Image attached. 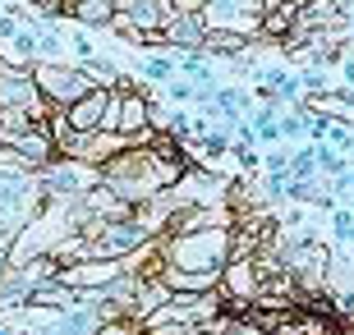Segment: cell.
Here are the masks:
<instances>
[{
  "mask_svg": "<svg viewBox=\"0 0 354 335\" xmlns=\"http://www.w3.org/2000/svg\"><path fill=\"white\" fill-rule=\"evenodd\" d=\"M74 55H79V60H97V55H92V37H88V32H74Z\"/></svg>",
  "mask_w": 354,
  "mask_h": 335,
  "instance_id": "cell-22",
  "label": "cell"
},
{
  "mask_svg": "<svg viewBox=\"0 0 354 335\" xmlns=\"http://www.w3.org/2000/svg\"><path fill=\"white\" fill-rule=\"evenodd\" d=\"M221 335H272V331H267V322H258V312H253V317H244V322H239V317L225 322Z\"/></svg>",
  "mask_w": 354,
  "mask_h": 335,
  "instance_id": "cell-19",
  "label": "cell"
},
{
  "mask_svg": "<svg viewBox=\"0 0 354 335\" xmlns=\"http://www.w3.org/2000/svg\"><path fill=\"white\" fill-rule=\"evenodd\" d=\"M304 106L322 119H336V124H354V88L345 92H317V97H304Z\"/></svg>",
  "mask_w": 354,
  "mask_h": 335,
  "instance_id": "cell-11",
  "label": "cell"
},
{
  "mask_svg": "<svg viewBox=\"0 0 354 335\" xmlns=\"http://www.w3.org/2000/svg\"><path fill=\"white\" fill-rule=\"evenodd\" d=\"M341 78H345V88H354V60H341Z\"/></svg>",
  "mask_w": 354,
  "mask_h": 335,
  "instance_id": "cell-23",
  "label": "cell"
},
{
  "mask_svg": "<svg viewBox=\"0 0 354 335\" xmlns=\"http://www.w3.org/2000/svg\"><path fill=\"white\" fill-rule=\"evenodd\" d=\"M331 230H336V244L354 248V211L350 207H336V211H331Z\"/></svg>",
  "mask_w": 354,
  "mask_h": 335,
  "instance_id": "cell-17",
  "label": "cell"
},
{
  "mask_svg": "<svg viewBox=\"0 0 354 335\" xmlns=\"http://www.w3.org/2000/svg\"><path fill=\"white\" fill-rule=\"evenodd\" d=\"M41 184L37 175H0V230H24L37 216Z\"/></svg>",
  "mask_w": 354,
  "mask_h": 335,
  "instance_id": "cell-6",
  "label": "cell"
},
{
  "mask_svg": "<svg viewBox=\"0 0 354 335\" xmlns=\"http://www.w3.org/2000/svg\"><path fill=\"white\" fill-rule=\"evenodd\" d=\"M120 5V23L138 28V32H166V5L161 0H115Z\"/></svg>",
  "mask_w": 354,
  "mask_h": 335,
  "instance_id": "cell-10",
  "label": "cell"
},
{
  "mask_svg": "<svg viewBox=\"0 0 354 335\" xmlns=\"http://www.w3.org/2000/svg\"><path fill=\"white\" fill-rule=\"evenodd\" d=\"M37 184L41 193H92V189H102V166H92V161H79V156H55L46 166L37 170Z\"/></svg>",
  "mask_w": 354,
  "mask_h": 335,
  "instance_id": "cell-5",
  "label": "cell"
},
{
  "mask_svg": "<svg viewBox=\"0 0 354 335\" xmlns=\"http://www.w3.org/2000/svg\"><path fill=\"white\" fill-rule=\"evenodd\" d=\"M184 175H189V166L184 161H166L152 142H133V147L102 161V184L115 198H124V202H152L166 189L184 184Z\"/></svg>",
  "mask_w": 354,
  "mask_h": 335,
  "instance_id": "cell-1",
  "label": "cell"
},
{
  "mask_svg": "<svg viewBox=\"0 0 354 335\" xmlns=\"http://www.w3.org/2000/svg\"><path fill=\"white\" fill-rule=\"evenodd\" d=\"M184 335H216V331H207V326H189Z\"/></svg>",
  "mask_w": 354,
  "mask_h": 335,
  "instance_id": "cell-24",
  "label": "cell"
},
{
  "mask_svg": "<svg viewBox=\"0 0 354 335\" xmlns=\"http://www.w3.org/2000/svg\"><path fill=\"white\" fill-rule=\"evenodd\" d=\"M175 14H207V5L212 0H166Z\"/></svg>",
  "mask_w": 354,
  "mask_h": 335,
  "instance_id": "cell-21",
  "label": "cell"
},
{
  "mask_svg": "<svg viewBox=\"0 0 354 335\" xmlns=\"http://www.w3.org/2000/svg\"><path fill=\"white\" fill-rule=\"evenodd\" d=\"M32 83H37L41 102L46 106H74L79 97H88L97 83H92V74L83 65H65V60H41V65H32Z\"/></svg>",
  "mask_w": 354,
  "mask_h": 335,
  "instance_id": "cell-3",
  "label": "cell"
},
{
  "mask_svg": "<svg viewBox=\"0 0 354 335\" xmlns=\"http://www.w3.org/2000/svg\"><path fill=\"white\" fill-rule=\"evenodd\" d=\"M313 156H317V175H345V161H341V152L336 147H327V142H313Z\"/></svg>",
  "mask_w": 354,
  "mask_h": 335,
  "instance_id": "cell-16",
  "label": "cell"
},
{
  "mask_svg": "<svg viewBox=\"0 0 354 335\" xmlns=\"http://www.w3.org/2000/svg\"><path fill=\"white\" fill-rule=\"evenodd\" d=\"M286 5H295V10H308V5H317V0H286Z\"/></svg>",
  "mask_w": 354,
  "mask_h": 335,
  "instance_id": "cell-27",
  "label": "cell"
},
{
  "mask_svg": "<svg viewBox=\"0 0 354 335\" xmlns=\"http://www.w3.org/2000/svg\"><path fill=\"white\" fill-rule=\"evenodd\" d=\"M258 23H263V37H281L286 41L299 23V10L286 5V0H263V10H258Z\"/></svg>",
  "mask_w": 354,
  "mask_h": 335,
  "instance_id": "cell-12",
  "label": "cell"
},
{
  "mask_svg": "<svg viewBox=\"0 0 354 335\" xmlns=\"http://www.w3.org/2000/svg\"><path fill=\"white\" fill-rule=\"evenodd\" d=\"M290 175H295V180H317V156H313V147H304V152L290 156Z\"/></svg>",
  "mask_w": 354,
  "mask_h": 335,
  "instance_id": "cell-18",
  "label": "cell"
},
{
  "mask_svg": "<svg viewBox=\"0 0 354 335\" xmlns=\"http://www.w3.org/2000/svg\"><path fill=\"white\" fill-rule=\"evenodd\" d=\"M235 248L230 225H207V230H184L161 253V271H189V276H221Z\"/></svg>",
  "mask_w": 354,
  "mask_h": 335,
  "instance_id": "cell-2",
  "label": "cell"
},
{
  "mask_svg": "<svg viewBox=\"0 0 354 335\" xmlns=\"http://www.w3.org/2000/svg\"><path fill=\"white\" fill-rule=\"evenodd\" d=\"M216 289H221L225 303H239V308L258 303V294H263V267H258V258H230Z\"/></svg>",
  "mask_w": 354,
  "mask_h": 335,
  "instance_id": "cell-7",
  "label": "cell"
},
{
  "mask_svg": "<svg viewBox=\"0 0 354 335\" xmlns=\"http://www.w3.org/2000/svg\"><path fill=\"white\" fill-rule=\"evenodd\" d=\"M5 267H10V248H0V276H5Z\"/></svg>",
  "mask_w": 354,
  "mask_h": 335,
  "instance_id": "cell-26",
  "label": "cell"
},
{
  "mask_svg": "<svg viewBox=\"0 0 354 335\" xmlns=\"http://www.w3.org/2000/svg\"><path fill=\"white\" fill-rule=\"evenodd\" d=\"M281 335H286V331H281Z\"/></svg>",
  "mask_w": 354,
  "mask_h": 335,
  "instance_id": "cell-28",
  "label": "cell"
},
{
  "mask_svg": "<svg viewBox=\"0 0 354 335\" xmlns=\"http://www.w3.org/2000/svg\"><path fill=\"white\" fill-rule=\"evenodd\" d=\"M175 69H180V60H175L171 51H152V55L143 60V65H138V74H143L147 83H171Z\"/></svg>",
  "mask_w": 354,
  "mask_h": 335,
  "instance_id": "cell-14",
  "label": "cell"
},
{
  "mask_svg": "<svg viewBox=\"0 0 354 335\" xmlns=\"http://www.w3.org/2000/svg\"><path fill=\"white\" fill-rule=\"evenodd\" d=\"M69 14H74V23H83V28H115L120 5L115 0H74Z\"/></svg>",
  "mask_w": 354,
  "mask_h": 335,
  "instance_id": "cell-13",
  "label": "cell"
},
{
  "mask_svg": "<svg viewBox=\"0 0 354 335\" xmlns=\"http://www.w3.org/2000/svg\"><path fill=\"white\" fill-rule=\"evenodd\" d=\"M0 175H37V166H32L14 142H0Z\"/></svg>",
  "mask_w": 354,
  "mask_h": 335,
  "instance_id": "cell-15",
  "label": "cell"
},
{
  "mask_svg": "<svg viewBox=\"0 0 354 335\" xmlns=\"http://www.w3.org/2000/svg\"><path fill=\"white\" fill-rule=\"evenodd\" d=\"M111 102H115V92H111V88H92L88 97H79L74 106L60 111V124H65L69 133H102Z\"/></svg>",
  "mask_w": 354,
  "mask_h": 335,
  "instance_id": "cell-8",
  "label": "cell"
},
{
  "mask_svg": "<svg viewBox=\"0 0 354 335\" xmlns=\"http://www.w3.org/2000/svg\"><path fill=\"white\" fill-rule=\"evenodd\" d=\"M152 239L143 220H97V234L83 239V258H129Z\"/></svg>",
  "mask_w": 354,
  "mask_h": 335,
  "instance_id": "cell-4",
  "label": "cell"
},
{
  "mask_svg": "<svg viewBox=\"0 0 354 335\" xmlns=\"http://www.w3.org/2000/svg\"><path fill=\"white\" fill-rule=\"evenodd\" d=\"M166 97H171V102H198V88L189 78H171V83H166Z\"/></svg>",
  "mask_w": 354,
  "mask_h": 335,
  "instance_id": "cell-20",
  "label": "cell"
},
{
  "mask_svg": "<svg viewBox=\"0 0 354 335\" xmlns=\"http://www.w3.org/2000/svg\"><path fill=\"white\" fill-rule=\"evenodd\" d=\"M207 14H175L171 23H166V46L171 51H203L207 46Z\"/></svg>",
  "mask_w": 354,
  "mask_h": 335,
  "instance_id": "cell-9",
  "label": "cell"
},
{
  "mask_svg": "<svg viewBox=\"0 0 354 335\" xmlns=\"http://www.w3.org/2000/svg\"><path fill=\"white\" fill-rule=\"evenodd\" d=\"M28 5H41V10H60L55 0H28Z\"/></svg>",
  "mask_w": 354,
  "mask_h": 335,
  "instance_id": "cell-25",
  "label": "cell"
}]
</instances>
